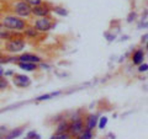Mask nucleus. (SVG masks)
Instances as JSON below:
<instances>
[{"label": "nucleus", "mask_w": 148, "mask_h": 139, "mask_svg": "<svg viewBox=\"0 0 148 139\" xmlns=\"http://www.w3.org/2000/svg\"><path fill=\"white\" fill-rule=\"evenodd\" d=\"M5 7H8V10L11 14L22 18L32 16V6L26 0H9L5 1Z\"/></svg>", "instance_id": "obj_1"}, {"label": "nucleus", "mask_w": 148, "mask_h": 139, "mask_svg": "<svg viewBox=\"0 0 148 139\" xmlns=\"http://www.w3.org/2000/svg\"><path fill=\"white\" fill-rule=\"evenodd\" d=\"M0 18H1L0 22L6 29L14 32H22L27 27V21L20 16L14 15V14H5V15L0 16Z\"/></svg>", "instance_id": "obj_2"}, {"label": "nucleus", "mask_w": 148, "mask_h": 139, "mask_svg": "<svg viewBox=\"0 0 148 139\" xmlns=\"http://www.w3.org/2000/svg\"><path fill=\"white\" fill-rule=\"evenodd\" d=\"M25 47H26V42L21 35L12 37V38L5 41V43H4V50H5V53H10V54L20 53L25 49Z\"/></svg>", "instance_id": "obj_3"}, {"label": "nucleus", "mask_w": 148, "mask_h": 139, "mask_svg": "<svg viewBox=\"0 0 148 139\" xmlns=\"http://www.w3.org/2000/svg\"><path fill=\"white\" fill-rule=\"evenodd\" d=\"M54 26V21L53 18H51L49 16H45V17H37L36 21L34 22V27L38 31V32H48L53 29Z\"/></svg>", "instance_id": "obj_4"}, {"label": "nucleus", "mask_w": 148, "mask_h": 139, "mask_svg": "<svg viewBox=\"0 0 148 139\" xmlns=\"http://www.w3.org/2000/svg\"><path fill=\"white\" fill-rule=\"evenodd\" d=\"M51 11H52V7L48 3H42L40 5H36V6H32V15L36 16V17H45V16H49Z\"/></svg>", "instance_id": "obj_5"}, {"label": "nucleus", "mask_w": 148, "mask_h": 139, "mask_svg": "<svg viewBox=\"0 0 148 139\" xmlns=\"http://www.w3.org/2000/svg\"><path fill=\"white\" fill-rule=\"evenodd\" d=\"M12 82L16 87L20 89H26L31 85V79L25 75V74H14L12 75Z\"/></svg>", "instance_id": "obj_6"}, {"label": "nucleus", "mask_w": 148, "mask_h": 139, "mask_svg": "<svg viewBox=\"0 0 148 139\" xmlns=\"http://www.w3.org/2000/svg\"><path fill=\"white\" fill-rule=\"evenodd\" d=\"M84 131V124L80 118H73V122L69 124V132L72 136H80V133Z\"/></svg>", "instance_id": "obj_7"}, {"label": "nucleus", "mask_w": 148, "mask_h": 139, "mask_svg": "<svg viewBox=\"0 0 148 139\" xmlns=\"http://www.w3.org/2000/svg\"><path fill=\"white\" fill-rule=\"evenodd\" d=\"M16 62H26V63H35V64H41L42 59L38 55H36L34 53H24L21 55L16 57Z\"/></svg>", "instance_id": "obj_8"}, {"label": "nucleus", "mask_w": 148, "mask_h": 139, "mask_svg": "<svg viewBox=\"0 0 148 139\" xmlns=\"http://www.w3.org/2000/svg\"><path fill=\"white\" fill-rule=\"evenodd\" d=\"M17 35H20V32H14V31H10L9 29H6L5 26H4L1 22H0V41H8L12 38V37H15Z\"/></svg>", "instance_id": "obj_9"}, {"label": "nucleus", "mask_w": 148, "mask_h": 139, "mask_svg": "<svg viewBox=\"0 0 148 139\" xmlns=\"http://www.w3.org/2000/svg\"><path fill=\"white\" fill-rule=\"evenodd\" d=\"M143 59H145V52H143L142 49L136 50V52L133 53V55H132V62H133V64H136V65L142 64Z\"/></svg>", "instance_id": "obj_10"}, {"label": "nucleus", "mask_w": 148, "mask_h": 139, "mask_svg": "<svg viewBox=\"0 0 148 139\" xmlns=\"http://www.w3.org/2000/svg\"><path fill=\"white\" fill-rule=\"evenodd\" d=\"M17 65L20 69L25 72H35L37 69V64L35 63H26V62H17Z\"/></svg>", "instance_id": "obj_11"}, {"label": "nucleus", "mask_w": 148, "mask_h": 139, "mask_svg": "<svg viewBox=\"0 0 148 139\" xmlns=\"http://www.w3.org/2000/svg\"><path fill=\"white\" fill-rule=\"evenodd\" d=\"M22 32H24V36L27 37V38H36V37L38 36V33H40L35 27H29V26H27Z\"/></svg>", "instance_id": "obj_12"}, {"label": "nucleus", "mask_w": 148, "mask_h": 139, "mask_svg": "<svg viewBox=\"0 0 148 139\" xmlns=\"http://www.w3.org/2000/svg\"><path fill=\"white\" fill-rule=\"evenodd\" d=\"M98 124V116L95 114H90L89 117H88V123H86V129H89V131H92V129L95 128V126Z\"/></svg>", "instance_id": "obj_13"}, {"label": "nucleus", "mask_w": 148, "mask_h": 139, "mask_svg": "<svg viewBox=\"0 0 148 139\" xmlns=\"http://www.w3.org/2000/svg\"><path fill=\"white\" fill-rule=\"evenodd\" d=\"M61 95V91H56V92H51V94H46V95H41L36 99V101H38V102H41V101H46V100H49L52 99V97H56Z\"/></svg>", "instance_id": "obj_14"}, {"label": "nucleus", "mask_w": 148, "mask_h": 139, "mask_svg": "<svg viewBox=\"0 0 148 139\" xmlns=\"http://www.w3.org/2000/svg\"><path fill=\"white\" fill-rule=\"evenodd\" d=\"M11 62H16V58H12V57H9V55L4 54L1 52V49H0V64L3 65L4 63H11Z\"/></svg>", "instance_id": "obj_15"}, {"label": "nucleus", "mask_w": 148, "mask_h": 139, "mask_svg": "<svg viewBox=\"0 0 148 139\" xmlns=\"http://www.w3.org/2000/svg\"><path fill=\"white\" fill-rule=\"evenodd\" d=\"M22 132H24V129L22 128H16V129H12V131L10 132L6 136V139H14V138H17V137H20Z\"/></svg>", "instance_id": "obj_16"}, {"label": "nucleus", "mask_w": 148, "mask_h": 139, "mask_svg": "<svg viewBox=\"0 0 148 139\" xmlns=\"http://www.w3.org/2000/svg\"><path fill=\"white\" fill-rule=\"evenodd\" d=\"M52 11L54 14H57V15H59V16H67L68 15V11L64 7H62V6H53Z\"/></svg>", "instance_id": "obj_17"}, {"label": "nucleus", "mask_w": 148, "mask_h": 139, "mask_svg": "<svg viewBox=\"0 0 148 139\" xmlns=\"http://www.w3.org/2000/svg\"><path fill=\"white\" fill-rule=\"evenodd\" d=\"M67 131H69V123L67 122H62L61 124L58 126L57 129V134H62V133H66Z\"/></svg>", "instance_id": "obj_18"}, {"label": "nucleus", "mask_w": 148, "mask_h": 139, "mask_svg": "<svg viewBox=\"0 0 148 139\" xmlns=\"http://www.w3.org/2000/svg\"><path fill=\"white\" fill-rule=\"evenodd\" d=\"M8 87H9V81H8V79H6L5 76L0 78V91L6 90Z\"/></svg>", "instance_id": "obj_19"}, {"label": "nucleus", "mask_w": 148, "mask_h": 139, "mask_svg": "<svg viewBox=\"0 0 148 139\" xmlns=\"http://www.w3.org/2000/svg\"><path fill=\"white\" fill-rule=\"evenodd\" d=\"M91 138H92V133H91V131H89V129L83 131L79 136V139H91Z\"/></svg>", "instance_id": "obj_20"}, {"label": "nucleus", "mask_w": 148, "mask_h": 139, "mask_svg": "<svg viewBox=\"0 0 148 139\" xmlns=\"http://www.w3.org/2000/svg\"><path fill=\"white\" fill-rule=\"evenodd\" d=\"M106 124H108V117H105V116H104V117H101V118H100V121H99V124H98V126H99L100 129H104V128L106 127Z\"/></svg>", "instance_id": "obj_21"}, {"label": "nucleus", "mask_w": 148, "mask_h": 139, "mask_svg": "<svg viewBox=\"0 0 148 139\" xmlns=\"http://www.w3.org/2000/svg\"><path fill=\"white\" fill-rule=\"evenodd\" d=\"M26 1L29 3L31 6H36V5H40V4H42L43 0H26Z\"/></svg>", "instance_id": "obj_22"}, {"label": "nucleus", "mask_w": 148, "mask_h": 139, "mask_svg": "<svg viewBox=\"0 0 148 139\" xmlns=\"http://www.w3.org/2000/svg\"><path fill=\"white\" fill-rule=\"evenodd\" d=\"M148 70V64H140V65H138V72H140V73H143V72H147Z\"/></svg>", "instance_id": "obj_23"}, {"label": "nucleus", "mask_w": 148, "mask_h": 139, "mask_svg": "<svg viewBox=\"0 0 148 139\" xmlns=\"http://www.w3.org/2000/svg\"><path fill=\"white\" fill-rule=\"evenodd\" d=\"M136 17H137V14H136V12H133V11L130 12V15L127 16V22H132Z\"/></svg>", "instance_id": "obj_24"}, {"label": "nucleus", "mask_w": 148, "mask_h": 139, "mask_svg": "<svg viewBox=\"0 0 148 139\" xmlns=\"http://www.w3.org/2000/svg\"><path fill=\"white\" fill-rule=\"evenodd\" d=\"M4 74H5V69H4V67L0 64V78H3Z\"/></svg>", "instance_id": "obj_25"}, {"label": "nucleus", "mask_w": 148, "mask_h": 139, "mask_svg": "<svg viewBox=\"0 0 148 139\" xmlns=\"http://www.w3.org/2000/svg\"><path fill=\"white\" fill-rule=\"evenodd\" d=\"M4 7H5V6H4V5H3V1H0V16H1V15H3Z\"/></svg>", "instance_id": "obj_26"}, {"label": "nucleus", "mask_w": 148, "mask_h": 139, "mask_svg": "<svg viewBox=\"0 0 148 139\" xmlns=\"http://www.w3.org/2000/svg\"><path fill=\"white\" fill-rule=\"evenodd\" d=\"M105 36L108 37V40H109V41H112V40L115 38V36H111V35H109V33H105Z\"/></svg>", "instance_id": "obj_27"}]
</instances>
